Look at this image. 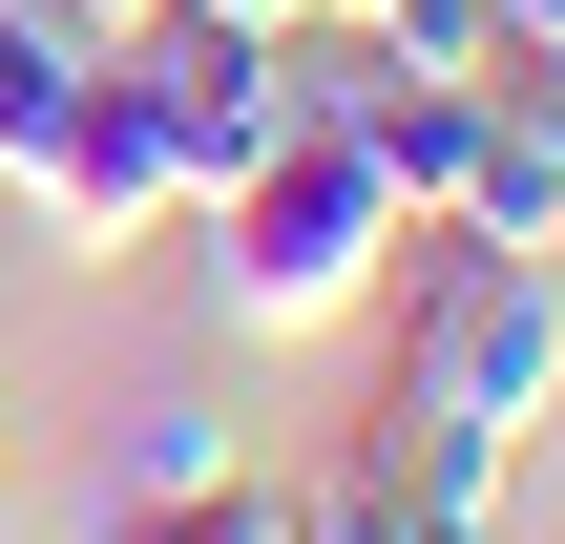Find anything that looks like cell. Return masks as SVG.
<instances>
[{"label":"cell","instance_id":"6da1fadb","mask_svg":"<svg viewBox=\"0 0 565 544\" xmlns=\"http://www.w3.org/2000/svg\"><path fill=\"white\" fill-rule=\"evenodd\" d=\"M377 273H398V189L356 168V126H294L273 168L210 189V314H231V335H315V314H356Z\"/></svg>","mask_w":565,"mask_h":544},{"label":"cell","instance_id":"7a4b0ae2","mask_svg":"<svg viewBox=\"0 0 565 544\" xmlns=\"http://www.w3.org/2000/svg\"><path fill=\"white\" fill-rule=\"evenodd\" d=\"M398 398L524 440V419L565 398V294L524 273V252H482V231H398Z\"/></svg>","mask_w":565,"mask_h":544},{"label":"cell","instance_id":"3957f363","mask_svg":"<svg viewBox=\"0 0 565 544\" xmlns=\"http://www.w3.org/2000/svg\"><path fill=\"white\" fill-rule=\"evenodd\" d=\"M105 63L147 84V126H168V168H189V210H210L231 168H273V147L315 126V105H294V42H252V21H189V0H168L147 42H105Z\"/></svg>","mask_w":565,"mask_h":544},{"label":"cell","instance_id":"277c9868","mask_svg":"<svg viewBox=\"0 0 565 544\" xmlns=\"http://www.w3.org/2000/svg\"><path fill=\"white\" fill-rule=\"evenodd\" d=\"M21 210H42V252H63V273H126V252L189 210V168H168V126H147V84H126V63L84 84V126L42 147V189H21Z\"/></svg>","mask_w":565,"mask_h":544},{"label":"cell","instance_id":"5b68a950","mask_svg":"<svg viewBox=\"0 0 565 544\" xmlns=\"http://www.w3.org/2000/svg\"><path fill=\"white\" fill-rule=\"evenodd\" d=\"M84 84H105V42H63L42 0H0V189H42V147L84 126Z\"/></svg>","mask_w":565,"mask_h":544},{"label":"cell","instance_id":"8992f818","mask_svg":"<svg viewBox=\"0 0 565 544\" xmlns=\"http://www.w3.org/2000/svg\"><path fill=\"white\" fill-rule=\"evenodd\" d=\"M440 231H482V252H524V273H545V252H565V168L524 147V126H482V168H461V210H440Z\"/></svg>","mask_w":565,"mask_h":544},{"label":"cell","instance_id":"52a82bcc","mask_svg":"<svg viewBox=\"0 0 565 544\" xmlns=\"http://www.w3.org/2000/svg\"><path fill=\"white\" fill-rule=\"evenodd\" d=\"M210 482H252V440H231V419H210V398L168 377V398L126 419V503H210Z\"/></svg>","mask_w":565,"mask_h":544},{"label":"cell","instance_id":"ba28073f","mask_svg":"<svg viewBox=\"0 0 565 544\" xmlns=\"http://www.w3.org/2000/svg\"><path fill=\"white\" fill-rule=\"evenodd\" d=\"M105 544H294L273 482H210V503H105Z\"/></svg>","mask_w":565,"mask_h":544},{"label":"cell","instance_id":"9c48e42d","mask_svg":"<svg viewBox=\"0 0 565 544\" xmlns=\"http://www.w3.org/2000/svg\"><path fill=\"white\" fill-rule=\"evenodd\" d=\"M482 84H503V126H524V147H545V168H565V42H503Z\"/></svg>","mask_w":565,"mask_h":544},{"label":"cell","instance_id":"30bf717a","mask_svg":"<svg viewBox=\"0 0 565 544\" xmlns=\"http://www.w3.org/2000/svg\"><path fill=\"white\" fill-rule=\"evenodd\" d=\"M42 21H63V42H147L168 0H42Z\"/></svg>","mask_w":565,"mask_h":544},{"label":"cell","instance_id":"8fae6325","mask_svg":"<svg viewBox=\"0 0 565 544\" xmlns=\"http://www.w3.org/2000/svg\"><path fill=\"white\" fill-rule=\"evenodd\" d=\"M189 21H252V42H315V0H189Z\"/></svg>","mask_w":565,"mask_h":544},{"label":"cell","instance_id":"7c38bea8","mask_svg":"<svg viewBox=\"0 0 565 544\" xmlns=\"http://www.w3.org/2000/svg\"><path fill=\"white\" fill-rule=\"evenodd\" d=\"M398 544H503V524H482V503H398Z\"/></svg>","mask_w":565,"mask_h":544},{"label":"cell","instance_id":"4fadbf2b","mask_svg":"<svg viewBox=\"0 0 565 544\" xmlns=\"http://www.w3.org/2000/svg\"><path fill=\"white\" fill-rule=\"evenodd\" d=\"M315 21H356V42H377V21H398V0H315Z\"/></svg>","mask_w":565,"mask_h":544}]
</instances>
